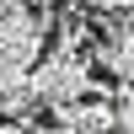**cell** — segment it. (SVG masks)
I'll use <instances>...</instances> for the list:
<instances>
[{
    "mask_svg": "<svg viewBox=\"0 0 134 134\" xmlns=\"http://www.w3.org/2000/svg\"><path fill=\"white\" fill-rule=\"evenodd\" d=\"M0 134H38V124H32V118H5Z\"/></svg>",
    "mask_w": 134,
    "mask_h": 134,
    "instance_id": "cell-5",
    "label": "cell"
},
{
    "mask_svg": "<svg viewBox=\"0 0 134 134\" xmlns=\"http://www.w3.org/2000/svg\"><path fill=\"white\" fill-rule=\"evenodd\" d=\"M48 21L54 11H16V16H0V75H16L32 70L43 59V38H48Z\"/></svg>",
    "mask_w": 134,
    "mask_h": 134,
    "instance_id": "cell-2",
    "label": "cell"
},
{
    "mask_svg": "<svg viewBox=\"0 0 134 134\" xmlns=\"http://www.w3.org/2000/svg\"><path fill=\"white\" fill-rule=\"evenodd\" d=\"M27 81H32L38 107H64V102H81V97L97 91V75L81 54H48L27 70Z\"/></svg>",
    "mask_w": 134,
    "mask_h": 134,
    "instance_id": "cell-1",
    "label": "cell"
},
{
    "mask_svg": "<svg viewBox=\"0 0 134 134\" xmlns=\"http://www.w3.org/2000/svg\"><path fill=\"white\" fill-rule=\"evenodd\" d=\"M16 11H27V0H0V16H16Z\"/></svg>",
    "mask_w": 134,
    "mask_h": 134,
    "instance_id": "cell-6",
    "label": "cell"
},
{
    "mask_svg": "<svg viewBox=\"0 0 134 134\" xmlns=\"http://www.w3.org/2000/svg\"><path fill=\"white\" fill-rule=\"evenodd\" d=\"M27 5H43V11H48V5H54V0H27Z\"/></svg>",
    "mask_w": 134,
    "mask_h": 134,
    "instance_id": "cell-7",
    "label": "cell"
},
{
    "mask_svg": "<svg viewBox=\"0 0 134 134\" xmlns=\"http://www.w3.org/2000/svg\"><path fill=\"white\" fill-rule=\"evenodd\" d=\"M0 113H5V118H32V113H38V97H32L27 70L0 75Z\"/></svg>",
    "mask_w": 134,
    "mask_h": 134,
    "instance_id": "cell-4",
    "label": "cell"
},
{
    "mask_svg": "<svg viewBox=\"0 0 134 134\" xmlns=\"http://www.w3.org/2000/svg\"><path fill=\"white\" fill-rule=\"evenodd\" d=\"M54 124L59 134H113V107L107 97H81V102L54 107Z\"/></svg>",
    "mask_w": 134,
    "mask_h": 134,
    "instance_id": "cell-3",
    "label": "cell"
},
{
    "mask_svg": "<svg viewBox=\"0 0 134 134\" xmlns=\"http://www.w3.org/2000/svg\"><path fill=\"white\" fill-rule=\"evenodd\" d=\"M38 134H43V129H38Z\"/></svg>",
    "mask_w": 134,
    "mask_h": 134,
    "instance_id": "cell-8",
    "label": "cell"
}]
</instances>
